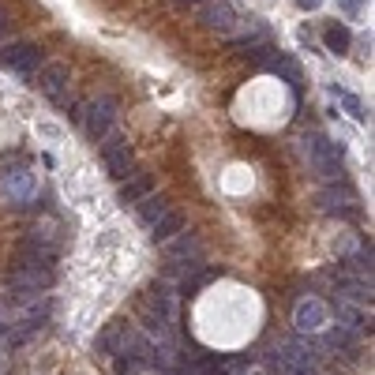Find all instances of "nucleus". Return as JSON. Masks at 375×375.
<instances>
[{
    "label": "nucleus",
    "mask_w": 375,
    "mask_h": 375,
    "mask_svg": "<svg viewBox=\"0 0 375 375\" xmlns=\"http://www.w3.org/2000/svg\"><path fill=\"white\" fill-rule=\"evenodd\" d=\"M139 319L143 327L158 334V338H169L173 334V323H177V293H173L169 286H154L143 293L139 300Z\"/></svg>",
    "instance_id": "obj_1"
},
{
    "label": "nucleus",
    "mask_w": 375,
    "mask_h": 375,
    "mask_svg": "<svg viewBox=\"0 0 375 375\" xmlns=\"http://www.w3.org/2000/svg\"><path fill=\"white\" fill-rule=\"evenodd\" d=\"M304 154L308 162H312V169L319 173V177L327 180H338L342 177V146L327 139V136H308L304 139Z\"/></svg>",
    "instance_id": "obj_2"
},
{
    "label": "nucleus",
    "mask_w": 375,
    "mask_h": 375,
    "mask_svg": "<svg viewBox=\"0 0 375 375\" xmlns=\"http://www.w3.org/2000/svg\"><path fill=\"white\" fill-rule=\"evenodd\" d=\"M113 120H116V102L102 94V98H90L83 105V120H79V124H83V131L94 143H102L113 131Z\"/></svg>",
    "instance_id": "obj_3"
},
{
    "label": "nucleus",
    "mask_w": 375,
    "mask_h": 375,
    "mask_svg": "<svg viewBox=\"0 0 375 375\" xmlns=\"http://www.w3.org/2000/svg\"><path fill=\"white\" fill-rule=\"evenodd\" d=\"M68 83H72V68L60 64V60L45 64L42 75H38V90H42L53 105H60V109L68 105Z\"/></svg>",
    "instance_id": "obj_4"
},
{
    "label": "nucleus",
    "mask_w": 375,
    "mask_h": 375,
    "mask_svg": "<svg viewBox=\"0 0 375 375\" xmlns=\"http://www.w3.org/2000/svg\"><path fill=\"white\" fill-rule=\"evenodd\" d=\"M102 158H105V169L113 173L116 180L131 177V162H136V151L124 136H105L102 139Z\"/></svg>",
    "instance_id": "obj_5"
},
{
    "label": "nucleus",
    "mask_w": 375,
    "mask_h": 375,
    "mask_svg": "<svg viewBox=\"0 0 375 375\" xmlns=\"http://www.w3.org/2000/svg\"><path fill=\"white\" fill-rule=\"evenodd\" d=\"M38 64H42V45H31V42H11L0 49V68L8 72H19V75H31Z\"/></svg>",
    "instance_id": "obj_6"
},
{
    "label": "nucleus",
    "mask_w": 375,
    "mask_h": 375,
    "mask_svg": "<svg viewBox=\"0 0 375 375\" xmlns=\"http://www.w3.org/2000/svg\"><path fill=\"white\" fill-rule=\"evenodd\" d=\"M330 323V308L323 300H315V297H308L297 304V312H293V327H297L300 334H315V330H323Z\"/></svg>",
    "instance_id": "obj_7"
},
{
    "label": "nucleus",
    "mask_w": 375,
    "mask_h": 375,
    "mask_svg": "<svg viewBox=\"0 0 375 375\" xmlns=\"http://www.w3.org/2000/svg\"><path fill=\"white\" fill-rule=\"evenodd\" d=\"M169 263L173 266H188V271H195L199 263H203V248H199L195 237H180L177 244L169 248Z\"/></svg>",
    "instance_id": "obj_8"
},
{
    "label": "nucleus",
    "mask_w": 375,
    "mask_h": 375,
    "mask_svg": "<svg viewBox=\"0 0 375 375\" xmlns=\"http://www.w3.org/2000/svg\"><path fill=\"white\" fill-rule=\"evenodd\" d=\"M151 192H154L151 173H131V177H124V184H120V203H143Z\"/></svg>",
    "instance_id": "obj_9"
},
{
    "label": "nucleus",
    "mask_w": 375,
    "mask_h": 375,
    "mask_svg": "<svg viewBox=\"0 0 375 375\" xmlns=\"http://www.w3.org/2000/svg\"><path fill=\"white\" fill-rule=\"evenodd\" d=\"M180 229H184V214H180V210H165L162 218L151 225V237L158 240V244H169V240L177 237Z\"/></svg>",
    "instance_id": "obj_10"
},
{
    "label": "nucleus",
    "mask_w": 375,
    "mask_h": 375,
    "mask_svg": "<svg viewBox=\"0 0 375 375\" xmlns=\"http://www.w3.org/2000/svg\"><path fill=\"white\" fill-rule=\"evenodd\" d=\"M199 23H203V26H218V31H225V26L233 23V4H229V0H214V4H207L203 11H199Z\"/></svg>",
    "instance_id": "obj_11"
},
{
    "label": "nucleus",
    "mask_w": 375,
    "mask_h": 375,
    "mask_svg": "<svg viewBox=\"0 0 375 375\" xmlns=\"http://www.w3.org/2000/svg\"><path fill=\"white\" fill-rule=\"evenodd\" d=\"M319 203H323V210H330V214H357V207H353L357 199L349 192H323Z\"/></svg>",
    "instance_id": "obj_12"
},
{
    "label": "nucleus",
    "mask_w": 375,
    "mask_h": 375,
    "mask_svg": "<svg viewBox=\"0 0 375 375\" xmlns=\"http://www.w3.org/2000/svg\"><path fill=\"white\" fill-rule=\"evenodd\" d=\"M165 210H169V199L165 195H146L143 203H139V222L143 225H154Z\"/></svg>",
    "instance_id": "obj_13"
},
{
    "label": "nucleus",
    "mask_w": 375,
    "mask_h": 375,
    "mask_svg": "<svg viewBox=\"0 0 375 375\" xmlns=\"http://www.w3.org/2000/svg\"><path fill=\"white\" fill-rule=\"evenodd\" d=\"M323 42H327V49H330V53H338V57H342V53L349 49L353 34H349V26L334 23V26H327V31H323Z\"/></svg>",
    "instance_id": "obj_14"
},
{
    "label": "nucleus",
    "mask_w": 375,
    "mask_h": 375,
    "mask_svg": "<svg viewBox=\"0 0 375 375\" xmlns=\"http://www.w3.org/2000/svg\"><path fill=\"white\" fill-rule=\"evenodd\" d=\"M338 315H342V323L349 327V330H360V327H364V315H360V308L345 304V300H338Z\"/></svg>",
    "instance_id": "obj_15"
},
{
    "label": "nucleus",
    "mask_w": 375,
    "mask_h": 375,
    "mask_svg": "<svg viewBox=\"0 0 375 375\" xmlns=\"http://www.w3.org/2000/svg\"><path fill=\"white\" fill-rule=\"evenodd\" d=\"M319 4H323V0H300V8H304V11H315Z\"/></svg>",
    "instance_id": "obj_16"
},
{
    "label": "nucleus",
    "mask_w": 375,
    "mask_h": 375,
    "mask_svg": "<svg viewBox=\"0 0 375 375\" xmlns=\"http://www.w3.org/2000/svg\"><path fill=\"white\" fill-rule=\"evenodd\" d=\"M180 8H199V4H207V0H177Z\"/></svg>",
    "instance_id": "obj_17"
},
{
    "label": "nucleus",
    "mask_w": 375,
    "mask_h": 375,
    "mask_svg": "<svg viewBox=\"0 0 375 375\" xmlns=\"http://www.w3.org/2000/svg\"><path fill=\"white\" fill-rule=\"evenodd\" d=\"M4 31H8V11L0 8V34H4Z\"/></svg>",
    "instance_id": "obj_18"
}]
</instances>
